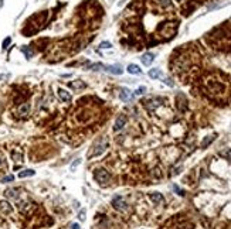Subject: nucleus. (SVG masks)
Listing matches in <instances>:
<instances>
[{
  "mask_svg": "<svg viewBox=\"0 0 231 229\" xmlns=\"http://www.w3.org/2000/svg\"><path fill=\"white\" fill-rule=\"evenodd\" d=\"M203 89L206 95H209L214 101H223L227 98L228 93V85L224 79L217 78L216 75H209L203 81Z\"/></svg>",
  "mask_w": 231,
  "mask_h": 229,
  "instance_id": "1",
  "label": "nucleus"
},
{
  "mask_svg": "<svg viewBox=\"0 0 231 229\" xmlns=\"http://www.w3.org/2000/svg\"><path fill=\"white\" fill-rule=\"evenodd\" d=\"M209 41L214 48L227 50L228 47H231V31H228V28L225 27H220L209 34Z\"/></svg>",
  "mask_w": 231,
  "mask_h": 229,
  "instance_id": "2",
  "label": "nucleus"
},
{
  "mask_svg": "<svg viewBox=\"0 0 231 229\" xmlns=\"http://www.w3.org/2000/svg\"><path fill=\"white\" fill-rule=\"evenodd\" d=\"M108 146H109V140H108V137H101V139H99V140L95 143V146L92 147L91 153L88 154V159H92V157L102 154V153H104L105 150L108 149Z\"/></svg>",
  "mask_w": 231,
  "mask_h": 229,
  "instance_id": "3",
  "label": "nucleus"
},
{
  "mask_svg": "<svg viewBox=\"0 0 231 229\" xmlns=\"http://www.w3.org/2000/svg\"><path fill=\"white\" fill-rule=\"evenodd\" d=\"M176 30H177V24L176 23H163L160 27L157 28V33L163 36L165 38H172L176 34Z\"/></svg>",
  "mask_w": 231,
  "mask_h": 229,
  "instance_id": "4",
  "label": "nucleus"
},
{
  "mask_svg": "<svg viewBox=\"0 0 231 229\" xmlns=\"http://www.w3.org/2000/svg\"><path fill=\"white\" fill-rule=\"evenodd\" d=\"M94 177H95V180L98 181L99 184H102V185H105V184L108 183V180H109V174H108V171L104 170V168H99V170H95V174H94Z\"/></svg>",
  "mask_w": 231,
  "mask_h": 229,
  "instance_id": "5",
  "label": "nucleus"
},
{
  "mask_svg": "<svg viewBox=\"0 0 231 229\" xmlns=\"http://www.w3.org/2000/svg\"><path fill=\"white\" fill-rule=\"evenodd\" d=\"M112 205H114V208L118 209V211H126L128 209V204L125 202V199L119 195L115 197V198L112 199Z\"/></svg>",
  "mask_w": 231,
  "mask_h": 229,
  "instance_id": "6",
  "label": "nucleus"
},
{
  "mask_svg": "<svg viewBox=\"0 0 231 229\" xmlns=\"http://www.w3.org/2000/svg\"><path fill=\"white\" fill-rule=\"evenodd\" d=\"M126 125V116L125 115H120V116L116 117L115 120V125H114V130L115 131H119L120 129H123V126Z\"/></svg>",
  "mask_w": 231,
  "mask_h": 229,
  "instance_id": "7",
  "label": "nucleus"
},
{
  "mask_svg": "<svg viewBox=\"0 0 231 229\" xmlns=\"http://www.w3.org/2000/svg\"><path fill=\"white\" fill-rule=\"evenodd\" d=\"M119 96H120V101H123V102H129V101H132V98H133L132 92H130L128 88H122V89H120Z\"/></svg>",
  "mask_w": 231,
  "mask_h": 229,
  "instance_id": "8",
  "label": "nucleus"
},
{
  "mask_svg": "<svg viewBox=\"0 0 231 229\" xmlns=\"http://www.w3.org/2000/svg\"><path fill=\"white\" fill-rule=\"evenodd\" d=\"M57 93H58V98L61 99L62 102H65V103H68V102H71V95H70V92H67V91H65V89L60 88Z\"/></svg>",
  "mask_w": 231,
  "mask_h": 229,
  "instance_id": "9",
  "label": "nucleus"
},
{
  "mask_svg": "<svg viewBox=\"0 0 231 229\" xmlns=\"http://www.w3.org/2000/svg\"><path fill=\"white\" fill-rule=\"evenodd\" d=\"M104 68L108 71V72L114 74V75H120V74L123 72V69H122L120 65H109V67H104Z\"/></svg>",
  "mask_w": 231,
  "mask_h": 229,
  "instance_id": "10",
  "label": "nucleus"
},
{
  "mask_svg": "<svg viewBox=\"0 0 231 229\" xmlns=\"http://www.w3.org/2000/svg\"><path fill=\"white\" fill-rule=\"evenodd\" d=\"M12 211H13V208L9 202L7 201H0V212H2V214H10Z\"/></svg>",
  "mask_w": 231,
  "mask_h": 229,
  "instance_id": "11",
  "label": "nucleus"
},
{
  "mask_svg": "<svg viewBox=\"0 0 231 229\" xmlns=\"http://www.w3.org/2000/svg\"><path fill=\"white\" fill-rule=\"evenodd\" d=\"M160 102H162V99H150V101L146 102V107H148L149 110H153V109H156L157 106H160Z\"/></svg>",
  "mask_w": 231,
  "mask_h": 229,
  "instance_id": "12",
  "label": "nucleus"
},
{
  "mask_svg": "<svg viewBox=\"0 0 231 229\" xmlns=\"http://www.w3.org/2000/svg\"><path fill=\"white\" fill-rule=\"evenodd\" d=\"M142 62H143V65H150L152 62H153V54H143L142 55Z\"/></svg>",
  "mask_w": 231,
  "mask_h": 229,
  "instance_id": "13",
  "label": "nucleus"
},
{
  "mask_svg": "<svg viewBox=\"0 0 231 229\" xmlns=\"http://www.w3.org/2000/svg\"><path fill=\"white\" fill-rule=\"evenodd\" d=\"M128 72H129V74H133V75H140V74H142V69L138 67V65L130 64L129 67H128Z\"/></svg>",
  "mask_w": 231,
  "mask_h": 229,
  "instance_id": "14",
  "label": "nucleus"
},
{
  "mask_svg": "<svg viewBox=\"0 0 231 229\" xmlns=\"http://www.w3.org/2000/svg\"><path fill=\"white\" fill-rule=\"evenodd\" d=\"M28 112H30V105L28 103H23L19 107V115H22V116H27Z\"/></svg>",
  "mask_w": 231,
  "mask_h": 229,
  "instance_id": "15",
  "label": "nucleus"
},
{
  "mask_svg": "<svg viewBox=\"0 0 231 229\" xmlns=\"http://www.w3.org/2000/svg\"><path fill=\"white\" fill-rule=\"evenodd\" d=\"M149 76L153 78V79H156V78H162V71L159 69V68H153V69L149 71Z\"/></svg>",
  "mask_w": 231,
  "mask_h": 229,
  "instance_id": "16",
  "label": "nucleus"
},
{
  "mask_svg": "<svg viewBox=\"0 0 231 229\" xmlns=\"http://www.w3.org/2000/svg\"><path fill=\"white\" fill-rule=\"evenodd\" d=\"M34 174H36V171H34V170H30V168H28V170H23V171H20V173H19V177H20V178L31 177V175H34Z\"/></svg>",
  "mask_w": 231,
  "mask_h": 229,
  "instance_id": "17",
  "label": "nucleus"
},
{
  "mask_svg": "<svg viewBox=\"0 0 231 229\" xmlns=\"http://www.w3.org/2000/svg\"><path fill=\"white\" fill-rule=\"evenodd\" d=\"M177 102H179V109L186 110V98L183 95H179V96H177Z\"/></svg>",
  "mask_w": 231,
  "mask_h": 229,
  "instance_id": "18",
  "label": "nucleus"
},
{
  "mask_svg": "<svg viewBox=\"0 0 231 229\" xmlns=\"http://www.w3.org/2000/svg\"><path fill=\"white\" fill-rule=\"evenodd\" d=\"M70 86L74 89H82V88H85V83L82 81H75V82H71Z\"/></svg>",
  "mask_w": 231,
  "mask_h": 229,
  "instance_id": "19",
  "label": "nucleus"
},
{
  "mask_svg": "<svg viewBox=\"0 0 231 229\" xmlns=\"http://www.w3.org/2000/svg\"><path fill=\"white\" fill-rule=\"evenodd\" d=\"M4 194H6L7 198H13V199H17V198H19V195H17V191H16V189H7Z\"/></svg>",
  "mask_w": 231,
  "mask_h": 229,
  "instance_id": "20",
  "label": "nucleus"
},
{
  "mask_svg": "<svg viewBox=\"0 0 231 229\" xmlns=\"http://www.w3.org/2000/svg\"><path fill=\"white\" fill-rule=\"evenodd\" d=\"M220 156L224 157V159H227L228 161H231V149H227V150H224V151H220Z\"/></svg>",
  "mask_w": 231,
  "mask_h": 229,
  "instance_id": "21",
  "label": "nucleus"
},
{
  "mask_svg": "<svg viewBox=\"0 0 231 229\" xmlns=\"http://www.w3.org/2000/svg\"><path fill=\"white\" fill-rule=\"evenodd\" d=\"M150 198L153 199L155 202H162V201H163V197H162L159 193H153V194H150Z\"/></svg>",
  "mask_w": 231,
  "mask_h": 229,
  "instance_id": "22",
  "label": "nucleus"
},
{
  "mask_svg": "<svg viewBox=\"0 0 231 229\" xmlns=\"http://www.w3.org/2000/svg\"><path fill=\"white\" fill-rule=\"evenodd\" d=\"M22 51L24 52L26 58H31V57H33V51H31V50H28L27 47H23V48H22Z\"/></svg>",
  "mask_w": 231,
  "mask_h": 229,
  "instance_id": "23",
  "label": "nucleus"
},
{
  "mask_svg": "<svg viewBox=\"0 0 231 229\" xmlns=\"http://www.w3.org/2000/svg\"><path fill=\"white\" fill-rule=\"evenodd\" d=\"M12 157L14 159V161H22V159H23L22 153H17V151H13L12 153Z\"/></svg>",
  "mask_w": 231,
  "mask_h": 229,
  "instance_id": "24",
  "label": "nucleus"
},
{
  "mask_svg": "<svg viewBox=\"0 0 231 229\" xmlns=\"http://www.w3.org/2000/svg\"><path fill=\"white\" fill-rule=\"evenodd\" d=\"M157 3L160 4V6H163V7H170V6H172V2H170V0H157Z\"/></svg>",
  "mask_w": 231,
  "mask_h": 229,
  "instance_id": "25",
  "label": "nucleus"
},
{
  "mask_svg": "<svg viewBox=\"0 0 231 229\" xmlns=\"http://www.w3.org/2000/svg\"><path fill=\"white\" fill-rule=\"evenodd\" d=\"M213 140H214V136H209V137H207V139H206V140H204V141H203V144H201V146H203V147H204V149H206V147H207V146H209V144H210V143H211V141H213Z\"/></svg>",
  "mask_w": 231,
  "mask_h": 229,
  "instance_id": "26",
  "label": "nucleus"
},
{
  "mask_svg": "<svg viewBox=\"0 0 231 229\" xmlns=\"http://www.w3.org/2000/svg\"><path fill=\"white\" fill-rule=\"evenodd\" d=\"M111 47H112V44H111V43H108V41H104V43L99 44V48H102V50H105V48H111Z\"/></svg>",
  "mask_w": 231,
  "mask_h": 229,
  "instance_id": "27",
  "label": "nucleus"
},
{
  "mask_svg": "<svg viewBox=\"0 0 231 229\" xmlns=\"http://www.w3.org/2000/svg\"><path fill=\"white\" fill-rule=\"evenodd\" d=\"M12 43V38H10V37H7V38H4V41H3V48L6 50L7 47H9V44Z\"/></svg>",
  "mask_w": 231,
  "mask_h": 229,
  "instance_id": "28",
  "label": "nucleus"
},
{
  "mask_svg": "<svg viewBox=\"0 0 231 229\" xmlns=\"http://www.w3.org/2000/svg\"><path fill=\"white\" fill-rule=\"evenodd\" d=\"M14 180V175H6V177L2 180V183H10V181Z\"/></svg>",
  "mask_w": 231,
  "mask_h": 229,
  "instance_id": "29",
  "label": "nucleus"
},
{
  "mask_svg": "<svg viewBox=\"0 0 231 229\" xmlns=\"http://www.w3.org/2000/svg\"><path fill=\"white\" fill-rule=\"evenodd\" d=\"M173 189H174L176 193H179V195H184V191H183V189H180L177 185H174V187H173Z\"/></svg>",
  "mask_w": 231,
  "mask_h": 229,
  "instance_id": "30",
  "label": "nucleus"
},
{
  "mask_svg": "<svg viewBox=\"0 0 231 229\" xmlns=\"http://www.w3.org/2000/svg\"><path fill=\"white\" fill-rule=\"evenodd\" d=\"M145 91L146 89L142 86V88H138V91H136V95H142V93H145Z\"/></svg>",
  "mask_w": 231,
  "mask_h": 229,
  "instance_id": "31",
  "label": "nucleus"
},
{
  "mask_svg": "<svg viewBox=\"0 0 231 229\" xmlns=\"http://www.w3.org/2000/svg\"><path fill=\"white\" fill-rule=\"evenodd\" d=\"M84 215H85V211H81V212H80V219H81V221L85 219V217H84Z\"/></svg>",
  "mask_w": 231,
  "mask_h": 229,
  "instance_id": "32",
  "label": "nucleus"
},
{
  "mask_svg": "<svg viewBox=\"0 0 231 229\" xmlns=\"http://www.w3.org/2000/svg\"><path fill=\"white\" fill-rule=\"evenodd\" d=\"M71 229H80V225H78V223H74V225L71 226Z\"/></svg>",
  "mask_w": 231,
  "mask_h": 229,
  "instance_id": "33",
  "label": "nucleus"
},
{
  "mask_svg": "<svg viewBox=\"0 0 231 229\" xmlns=\"http://www.w3.org/2000/svg\"><path fill=\"white\" fill-rule=\"evenodd\" d=\"M78 164H80V160H78V161H75V163H72V165H71V168H74L75 165H78Z\"/></svg>",
  "mask_w": 231,
  "mask_h": 229,
  "instance_id": "34",
  "label": "nucleus"
}]
</instances>
